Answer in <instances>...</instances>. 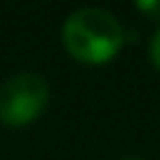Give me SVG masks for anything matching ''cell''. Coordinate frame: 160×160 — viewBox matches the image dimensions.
I'll list each match as a JSON object with an SVG mask.
<instances>
[{"label":"cell","instance_id":"5b68a950","mask_svg":"<svg viewBox=\"0 0 160 160\" xmlns=\"http://www.w3.org/2000/svg\"><path fill=\"white\" fill-rule=\"evenodd\" d=\"M127 160H137V158H127Z\"/></svg>","mask_w":160,"mask_h":160},{"label":"cell","instance_id":"6da1fadb","mask_svg":"<svg viewBox=\"0 0 160 160\" xmlns=\"http://www.w3.org/2000/svg\"><path fill=\"white\" fill-rule=\"evenodd\" d=\"M61 35L68 54L82 64H106L125 45V31L118 19L97 7L73 12Z\"/></svg>","mask_w":160,"mask_h":160},{"label":"cell","instance_id":"277c9868","mask_svg":"<svg viewBox=\"0 0 160 160\" xmlns=\"http://www.w3.org/2000/svg\"><path fill=\"white\" fill-rule=\"evenodd\" d=\"M139 10L144 12H153L155 17L160 14V2H139Z\"/></svg>","mask_w":160,"mask_h":160},{"label":"cell","instance_id":"3957f363","mask_svg":"<svg viewBox=\"0 0 160 160\" xmlns=\"http://www.w3.org/2000/svg\"><path fill=\"white\" fill-rule=\"evenodd\" d=\"M151 59H153V64L160 68V28H158V33H155L153 42H151Z\"/></svg>","mask_w":160,"mask_h":160},{"label":"cell","instance_id":"7a4b0ae2","mask_svg":"<svg viewBox=\"0 0 160 160\" xmlns=\"http://www.w3.org/2000/svg\"><path fill=\"white\" fill-rule=\"evenodd\" d=\"M50 87L35 73H19L0 85V120L10 127L28 125L45 111Z\"/></svg>","mask_w":160,"mask_h":160}]
</instances>
